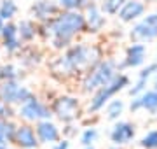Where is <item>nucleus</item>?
<instances>
[{"label":"nucleus","mask_w":157,"mask_h":149,"mask_svg":"<svg viewBox=\"0 0 157 149\" xmlns=\"http://www.w3.org/2000/svg\"><path fill=\"white\" fill-rule=\"evenodd\" d=\"M101 60H103V53L98 46L78 42V44L68 46L61 56L52 60L49 63V69L52 75L59 79H68L73 75H84Z\"/></svg>","instance_id":"1"},{"label":"nucleus","mask_w":157,"mask_h":149,"mask_svg":"<svg viewBox=\"0 0 157 149\" xmlns=\"http://www.w3.org/2000/svg\"><path fill=\"white\" fill-rule=\"evenodd\" d=\"M80 32H86V18L80 11H61L54 19L39 25V35L54 49H67Z\"/></svg>","instance_id":"2"},{"label":"nucleus","mask_w":157,"mask_h":149,"mask_svg":"<svg viewBox=\"0 0 157 149\" xmlns=\"http://www.w3.org/2000/svg\"><path fill=\"white\" fill-rule=\"evenodd\" d=\"M119 62L113 58H103L98 65H94L89 72H86L82 77V90L86 93L96 91L108 84L110 81L119 74Z\"/></svg>","instance_id":"3"},{"label":"nucleus","mask_w":157,"mask_h":149,"mask_svg":"<svg viewBox=\"0 0 157 149\" xmlns=\"http://www.w3.org/2000/svg\"><path fill=\"white\" fill-rule=\"evenodd\" d=\"M128 86H129V77L126 74H122V72H119L108 84H105L103 88H100V90L94 91L89 105H87V112H93V114H94V112L101 111L113 97H115V95H117V93H121Z\"/></svg>","instance_id":"4"},{"label":"nucleus","mask_w":157,"mask_h":149,"mask_svg":"<svg viewBox=\"0 0 157 149\" xmlns=\"http://www.w3.org/2000/svg\"><path fill=\"white\" fill-rule=\"evenodd\" d=\"M33 91L28 86H25L19 83V79L14 81H4L0 83V98L7 103V105H23L26 103L30 98H33Z\"/></svg>","instance_id":"5"},{"label":"nucleus","mask_w":157,"mask_h":149,"mask_svg":"<svg viewBox=\"0 0 157 149\" xmlns=\"http://www.w3.org/2000/svg\"><path fill=\"white\" fill-rule=\"evenodd\" d=\"M129 39L133 42H154L157 40V12H150L140 18L129 30Z\"/></svg>","instance_id":"6"},{"label":"nucleus","mask_w":157,"mask_h":149,"mask_svg":"<svg viewBox=\"0 0 157 149\" xmlns=\"http://www.w3.org/2000/svg\"><path fill=\"white\" fill-rule=\"evenodd\" d=\"M51 111H52V114L56 116L58 119H61L63 123H72V121L77 119L78 114H80V102H78V98H75V97L63 95V97H58L56 100L52 102Z\"/></svg>","instance_id":"7"},{"label":"nucleus","mask_w":157,"mask_h":149,"mask_svg":"<svg viewBox=\"0 0 157 149\" xmlns=\"http://www.w3.org/2000/svg\"><path fill=\"white\" fill-rule=\"evenodd\" d=\"M17 116L21 119H25L26 123H37V121H42V119H51L52 111H51L49 105H45L37 97H33V98H30L26 103L19 105Z\"/></svg>","instance_id":"8"},{"label":"nucleus","mask_w":157,"mask_h":149,"mask_svg":"<svg viewBox=\"0 0 157 149\" xmlns=\"http://www.w3.org/2000/svg\"><path fill=\"white\" fill-rule=\"evenodd\" d=\"M147 56V46L143 42H133L131 46H128L126 54H124L122 62H119V70L124 72L126 69H136L141 67L145 63Z\"/></svg>","instance_id":"9"},{"label":"nucleus","mask_w":157,"mask_h":149,"mask_svg":"<svg viewBox=\"0 0 157 149\" xmlns=\"http://www.w3.org/2000/svg\"><path fill=\"white\" fill-rule=\"evenodd\" d=\"M59 12H61V7L58 4V0L56 2L54 0H37L30 7V14L40 23H47L51 19H54Z\"/></svg>","instance_id":"10"},{"label":"nucleus","mask_w":157,"mask_h":149,"mask_svg":"<svg viewBox=\"0 0 157 149\" xmlns=\"http://www.w3.org/2000/svg\"><path fill=\"white\" fill-rule=\"evenodd\" d=\"M84 18H86V32L96 34V32L103 30V26L107 25L105 12L101 11V6H98L94 2H89L84 7Z\"/></svg>","instance_id":"11"},{"label":"nucleus","mask_w":157,"mask_h":149,"mask_svg":"<svg viewBox=\"0 0 157 149\" xmlns=\"http://www.w3.org/2000/svg\"><path fill=\"white\" fill-rule=\"evenodd\" d=\"M12 142L21 149H35L40 144L39 137H37V132H35V128L30 125V123H21V125H17Z\"/></svg>","instance_id":"12"},{"label":"nucleus","mask_w":157,"mask_h":149,"mask_svg":"<svg viewBox=\"0 0 157 149\" xmlns=\"http://www.w3.org/2000/svg\"><path fill=\"white\" fill-rule=\"evenodd\" d=\"M129 111L131 112H138V111H147L150 114H157V90H145V91L133 97L129 103Z\"/></svg>","instance_id":"13"},{"label":"nucleus","mask_w":157,"mask_h":149,"mask_svg":"<svg viewBox=\"0 0 157 149\" xmlns=\"http://www.w3.org/2000/svg\"><path fill=\"white\" fill-rule=\"evenodd\" d=\"M136 135V126L129 121H115V125L110 130V140L113 142V146H124L129 144Z\"/></svg>","instance_id":"14"},{"label":"nucleus","mask_w":157,"mask_h":149,"mask_svg":"<svg viewBox=\"0 0 157 149\" xmlns=\"http://www.w3.org/2000/svg\"><path fill=\"white\" fill-rule=\"evenodd\" d=\"M145 11H147L145 2H141V0H126V4L121 7L117 18L122 23H133V21H138L140 18L145 16Z\"/></svg>","instance_id":"15"},{"label":"nucleus","mask_w":157,"mask_h":149,"mask_svg":"<svg viewBox=\"0 0 157 149\" xmlns=\"http://www.w3.org/2000/svg\"><path fill=\"white\" fill-rule=\"evenodd\" d=\"M35 132H37V137H39L40 144H56L58 140H59V137H61L59 128H58L51 119L37 121Z\"/></svg>","instance_id":"16"},{"label":"nucleus","mask_w":157,"mask_h":149,"mask_svg":"<svg viewBox=\"0 0 157 149\" xmlns=\"http://www.w3.org/2000/svg\"><path fill=\"white\" fill-rule=\"evenodd\" d=\"M17 34H19L21 42H32L39 35V26L32 19H21L17 23Z\"/></svg>","instance_id":"17"},{"label":"nucleus","mask_w":157,"mask_h":149,"mask_svg":"<svg viewBox=\"0 0 157 149\" xmlns=\"http://www.w3.org/2000/svg\"><path fill=\"white\" fill-rule=\"evenodd\" d=\"M124 109H126V103L122 102V100H110V102L107 103V119L108 121H117L121 116H122V112H124Z\"/></svg>","instance_id":"18"},{"label":"nucleus","mask_w":157,"mask_h":149,"mask_svg":"<svg viewBox=\"0 0 157 149\" xmlns=\"http://www.w3.org/2000/svg\"><path fill=\"white\" fill-rule=\"evenodd\" d=\"M17 125L9 118H0V137H4L7 142H12Z\"/></svg>","instance_id":"19"},{"label":"nucleus","mask_w":157,"mask_h":149,"mask_svg":"<svg viewBox=\"0 0 157 149\" xmlns=\"http://www.w3.org/2000/svg\"><path fill=\"white\" fill-rule=\"evenodd\" d=\"M17 14V4L14 0H2L0 2V18L4 21H11Z\"/></svg>","instance_id":"20"},{"label":"nucleus","mask_w":157,"mask_h":149,"mask_svg":"<svg viewBox=\"0 0 157 149\" xmlns=\"http://www.w3.org/2000/svg\"><path fill=\"white\" fill-rule=\"evenodd\" d=\"M126 0H101V11L107 16H117Z\"/></svg>","instance_id":"21"},{"label":"nucleus","mask_w":157,"mask_h":149,"mask_svg":"<svg viewBox=\"0 0 157 149\" xmlns=\"http://www.w3.org/2000/svg\"><path fill=\"white\" fill-rule=\"evenodd\" d=\"M89 2L91 0H58L61 11H78V9H84Z\"/></svg>","instance_id":"22"},{"label":"nucleus","mask_w":157,"mask_h":149,"mask_svg":"<svg viewBox=\"0 0 157 149\" xmlns=\"http://www.w3.org/2000/svg\"><path fill=\"white\" fill-rule=\"evenodd\" d=\"M140 146L143 149H157V130H150L140 139Z\"/></svg>","instance_id":"23"},{"label":"nucleus","mask_w":157,"mask_h":149,"mask_svg":"<svg viewBox=\"0 0 157 149\" xmlns=\"http://www.w3.org/2000/svg\"><path fill=\"white\" fill-rule=\"evenodd\" d=\"M0 37H2V40H9V39L19 37V34H17V25L12 23V21H6L4 28H2V32H0Z\"/></svg>","instance_id":"24"},{"label":"nucleus","mask_w":157,"mask_h":149,"mask_svg":"<svg viewBox=\"0 0 157 149\" xmlns=\"http://www.w3.org/2000/svg\"><path fill=\"white\" fill-rule=\"evenodd\" d=\"M98 137H100V132H98L96 128H87V130H84V133L80 135V144H82V146H93V144L98 140Z\"/></svg>","instance_id":"25"},{"label":"nucleus","mask_w":157,"mask_h":149,"mask_svg":"<svg viewBox=\"0 0 157 149\" xmlns=\"http://www.w3.org/2000/svg\"><path fill=\"white\" fill-rule=\"evenodd\" d=\"M155 74H157V62H152V63H148L147 67H143V69L138 72V79L150 81Z\"/></svg>","instance_id":"26"},{"label":"nucleus","mask_w":157,"mask_h":149,"mask_svg":"<svg viewBox=\"0 0 157 149\" xmlns=\"http://www.w3.org/2000/svg\"><path fill=\"white\" fill-rule=\"evenodd\" d=\"M2 72H4V81H14L19 79V69L12 63H7V65H2Z\"/></svg>","instance_id":"27"},{"label":"nucleus","mask_w":157,"mask_h":149,"mask_svg":"<svg viewBox=\"0 0 157 149\" xmlns=\"http://www.w3.org/2000/svg\"><path fill=\"white\" fill-rule=\"evenodd\" d=\"M2 46H4V49H6L9 54H14V53L21 51V39L19 37H16V39H9V40H2Z\"/></svg>","instance_id":"28"},{"label":"nucleus","mask_w":157,"mask_h":149,"mask_svg":"<svg viewBox=\"0 0 157 149\" xmlns=\"http://www.w3.org/2000/svg\"><path fill=\"white\" fill-rule=\"evenodd\" d=\"M12 116H14L12 105H7V103L0 98V118H9V119H12Z\"/></svg>","instance_id":"29"},{"label":"nucleus","mask_w":157,"mask_h":149,"mask_svg":"<svg viewBox=\"0 0 157 149\" xmlns=\"http://www.w3.org/2000/svg\"><path fill=\"white\" fill-rule=\"evenodd\" d=\"M52 149H70V140H67V139L65 140H58Z\"/></svg>","instance_id":"30"},{"label":"nucleus","mask_w":157,"mask_h":149,"mask_svg":"<svg viewBox=\"0 0 157 149\" xmlns=\"http://www.w3.org/2000/svg\"><path fill=\"white\" fill-rule=\"evenodd\" d=\"M152 81H154V90H157V74L152 77Z\"/></svg>","instance_id":"31"},{"label":"nucleus","mask_w":157,"mask_h":149,"mask_svg":"<svg viewBox=\"0 0 157 149\" xmlns=\"http://www.w3.org/2000/svg\"><path fill=\"white\" fill-rule=\"evenodd\" d=\"M0 83H4V72H2V65H0Z\"/></svg>","instance_id":"32"},{"label":"nucleus","mask_w":157,"mask_h":149,"mask_svg":"<svg viewBox=\"0 0 157 149\" xmlns=\"http://www.w3.org/2000/svg\"><path fill=\"white\" fill-rule=\"evenodd\" d=\"M4 25H6V21H4V19L0 18V32H2V28H4Z\"/></svg>","instance_id":"33"},{"label":"nucleus","mask_w":157,"mask_h":149,"mask_svg":"<svg viewBox=\"0 0 157 149\" xmlns=\"http://www.w3.org/2000/svg\"><path fill=\"white\" fill-rule=\"evenodd\" d=\"M0 144H7V140L4 137H0Z\"/></svg>","instance_id":"34"},{"label":"nucleus","mask_w":157,"mask_h":149,"mask_svg":"<svg viewBox=\"0 0 157 149\" xmlns=\"http://www.w3.org/2000/svg\"><path fill=\"white\" fill-rule=\"evenodd\" d=\"M0 149H9V147H7V144H0Z\"/></svg>","instance_id":"35"},{"label":"nucleus","mask_w":157,"mask_h":149,"mask_svg":"<svg viewBox=\"0 0 157 149\" xmlns=\"http://www.w3.org/2000/svg\"><path fill=\"white\" fill-rule=\"evenodd\" d=\"M141 2H145V4H152V2H155V0H141Z\"/></svg>","instance_id":"36"},{"label":"nucleus","mask_w":157,"mask_h":149,"mask_svg":"<svg viewBox=\"0 0 157 149\" xmlns=\"http://www.w3.org/2000/svg\"><path fill=\"white\" fill-rule=\"evenodd\" d=\"M84 149H94L93 146H84Z\"/></svg>","instance_id":"37"},{"label":"nucleus","mask_w":157,"mask_h":149,"mask_svg":"<svg viewBox=\"0 0 157 149\" xmlns=\"http://www.w3.org/2000/svg\"><path fill=\"white\" fill-rule=\"evenodd\" d=\"M110 149H119V146H113V147H110Z\"/></svg>","instance_id":"38"}]
</instances>
